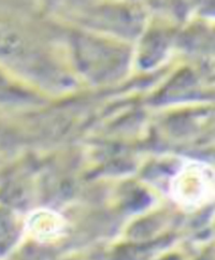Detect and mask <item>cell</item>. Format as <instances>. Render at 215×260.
<instances>
[{
    "mask_svg": "<svg viewBox=\"0 0 215 260\" xmlns=\"http://www.w3.org/2000/svg\"><path fill=\"white\" fill-rule=\"evenodd\" d=\"M214 169L203 160L186 158L169 184L171 199L186 212L197 211L214 199Z\"/></svg>",
    "mask_w": 215,
    "mask_h": 260,
    "instance_id": "cell-1",
    "label": "cell"
},
{
    "mask_svg": "<svg viewBox=\"0 0 215 260\" xmlns=\"http://www.w3.org/2000/svg\"><path fill=\"white\" fill-rule=\"evenodd\" d=\"M27 230L40 242H52L60 238L66 228V221L51 210H36L27 219Z\"/></svg>",
    "mask_w": 215,
    "mask_h": 260,
    "instance_id": "cell-2",
    "label": "cell"
}]
</instances>
